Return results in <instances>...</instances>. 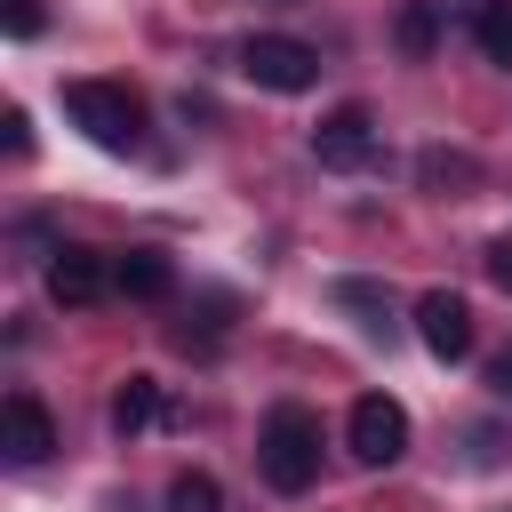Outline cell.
Here are the masks:
<instances>
[{"mask_svg":"<svg viewBox=\"0 0 512 512\" xmlns=\"http://www.w3.org/2000/svg\"><path fill=\"white\" fill-rule=\"evenodd\" d=\"M0 24H8V40H32L48 16H40V0H0Z\"/></svg>","mask_w":512,"mask_h":512,"instance_id":"cell-16","label":"cell"},{"mask_svg":"<svg viewBox=\"0 0 512 512\" xmlns=\"http://www.w3.org/2000/svg\"><path fill=\"white\" fill-rule=\"evenodd\" d=\"M392 40H400V56H432L440 48V8L432 0H400V16H392Z\"/></svg>","mask_w":512,"mask_h":512,"instance_id":"cell-12","label":"cell"},{"mask_svg":"<svg viewBox=\"0 0 512 512\" xmlns=\"http://www.w3.org/2000/svg\"><path fill=\"white\" fill-rule=\"evenodd\" d=\"M0 128H8V160H24V152H32V120L8 104V120H0Z\"/></svg>","mask_w":512,"mask_h":512,"instance_id":"cell-18","label":"cell"},{"mask_svg":"<svg viewBox=\"0 0 512 512\" xmlns=\"http://www.w3.org/2000/svg\"><path fill=\"white\" fill-rule=\"evenodd\" d=\"M240 72H248L256 88H272V96H304V88L320 80V48H312V40H288V32H256V40L240 48Z\"/></svg>","mask_w":512,"mask_h":512,"instance_id":"cell-3","label":"cell"},{"mask_svg":"<svg viewBox=\"0 0 512 512\" xmlns=\"http://www.w3.org/2000/svg\"><path fill=\"white\" fill-rule=\"evenodd\" d=\"M344 440H352V456H360L368 472H384V464L408 456V408H400L392 392H360L352 416H344Z\"/></svg>","mask_w":512,"mask_h":512,"instance_id":"cell-4","label":"cell"},{"mask_svg":"<svg viewBox=\"0 0 512 512\" xmlns=\"http://www.w3.org/2000/svg\"><path fill=\"white\" fill-rule=\"evenodd\" d=\"M256 464H264V480H272L280 496H304V488L320 480V416H312V408H296V400H280V408L264 416Z\"/></svg>","mask_w":512,"mask_h":512,"instance_id":"cell-2","label":"cell"},{"mask_svg":"<svg viewBox=\"0 0 512 512\" xmlns=\"http://www.w3.org/2000/svg\"><path fill=\"white\" fill-rule=\"evenodd\" d=\"M48 296H56L64 312L104 304V296H112V256H104V248H56V256H48Z\"/></svg>","mask_w":512,"mask_h":512,"instance_id":"cell-6","label":"cell"},{"mask_svg":"<svg viewBox=\"0 0 512 512\" xmlns=\"http://www.w3.org/2000/svg\"><path fill=\"white\" fill-rule=\"evenodd\" d=\"M64 112L104 152H136L144 144V96L128 80H64Z\"/></svg>","mask_w":512,"mask_h":512,"instance_id":"cell-1","label":"cell"},{"mask_svg":"<svg viewBox=\"0 0 512 512\" xmlns=\"http://www.w3.org/2000/svg\"><path fill=\"white\" fill-rule=\"evenodd\" d=\"M168 512H224L216 472H176V480H168Z\"/></svg>","mask_w":512,"mask_h":512,"instance_id":"cell-15","label":"cell"},{"mask_svg":"<svg viewBox=\"0 0 512 512\" xmlns=\"http://www.w3.org/2000/svg\"><path fill=\"white\" fill-rule=\"evenodd\" d=\"M488 392H496V400H512V344L488 360Z\"/></svg>","mask_w":512,"mask_h":512,"instance_id":"cell-19","label":"cell"},{"mask_svg":"<svg viewBox=\"0 0 512 512\" xmlns=\"http://www.w3.org/2000/svg\"><path fill=\"white\" fill-rule=\"evenodd\" d=\"M472 304L456 296V288H424L416 296V344L432 352V360H472Z\"/></svg>","mask_w":512,"mask_h":512,"instance_id":"cell-5","label":"cell"},{"mask_svg":"<svg viewBox=\"0 0 512 512\" xmlns=\"http://www.w3.org/2000/svg\"><path fill=\"white\" fill-rule=\"evenodd\" d=\"M112 288L136 296V304H160V296L176 288V264H168L160 248H128V256H112Z\"/></svg>","mask_w":512,"mask_h":512,"instance_id":"cell-9","label":"cell"},{"mask_svg":"<svg viewBox=\"0 0 512 512\" xmlns=\"http://www.w3.org/2000/svg\"><path fill=\"white\" fill-rule=\"evenodd\" d=\"M480 264H488V280H496V288H512V240H488V248H480Z\"/></svg>","mask_w":512,"mask_h":512,"instance_id":"cell-17","label":"cell"},{"mask_svg":"<svg viewBox=\"0 0 512 512\" xmlns=\"http://www.w3.org/2000/svg\"><path fill=\"white\" fill-rule=\"evenodd\" d=\"M152 416H160V376H120V392H112V432L136 440Z\"/></svg>","mask_w":512,"mask_h":512,"instance_id":"cell-10","label":"cell"},{"mask_svg":"<svg viewBox=\"0 0 512 512\" xmlns=\"http://www.w3.org/2000/svg\"><path fill=\"white\" fill-rule=\"evenodd\" d=\"M48 448H56V416L32 392H8L0 400V456L8 464H48Z\"/></svg>","mask_w":512,"mask_h":512,"instance_id":"cell-8","label":"cell"},{"mask_svg":"<svg viewBox=\"0 0 512 512\" xmlns=\"http://www.w3.org/2000/svg\"><path fill=\"white\" fill-rule=\"evenodd\" d=\"M328 296H336V304H344V312H360V328H376V336H384V328H392V296H384V288H376V280H336V288H328Z\"/></svg>","mask_w":512,"mask_h":512,"instance_id":"cell-14","label":"cell"},{"mask_svg":"<svg viewBox=\"0 0 512 512\" xmlns=\"http://www.w3.org/2000/svg\"><path fill=\"white\" fill-rule=\"evenodd\" d=\"M416 176H424L432 192H472V184H480V160H472V152H448V144H424V152H416Z\"/></svg>","mask_w":512,"mask_h":512,"instance_id":"cell-11","label":"cell"},{"mask_svg":"<svg viewBox=\"0 0 512 512\" xmlns=\"http://www.w3.org/2000/svg\"><path fill=\"white\" fill-rule=\"evenodd\" d=\"M312 160H320V168H368V160H376V120H368V104H336V112L312 128Z\"/></svg>","mask_w":512,"mask_h":512,"instance_id":"cell-7","label":"cell"},{"mask_svg":"<svg viewBox=\"0 0 512 512\" xmlns=\"http://www.w3.org/2000/svg\"><path fill=\"white\" fill-rule=\"evenodd\" d=\"M472 40H480L488 64L512 72V0H480V8H472Z\"/></svg>","mask_w":512,"mask_h":512,"instance_id":"cell-13","label":"cell"}]
</instances>
